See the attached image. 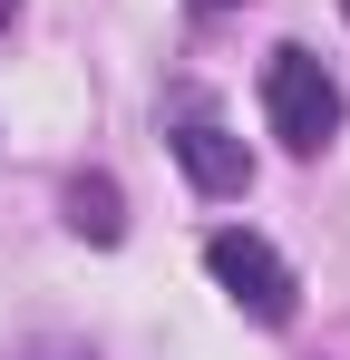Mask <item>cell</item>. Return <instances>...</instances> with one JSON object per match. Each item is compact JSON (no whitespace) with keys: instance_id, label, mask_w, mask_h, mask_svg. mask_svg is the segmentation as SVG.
<instances>
[{"instance_id":"obj_1","label":"cell","mask_w":350,"mask_h":360,"mask_svg":"<svg viewBox=\"0 0 350 360\" xmlns=\"http://www.w3.org/2000/svg\"><path fill=\"white\" fill-rule=\"evenodd\" d=\"M263 117H273V136H283L292 156H321V146L341 136V78L311 59V49H273V68H263Z\"/></svg>"},{"instance_id":"obj_2","label":"cell","mask_w":350,"mask_h":360,"mask_svg":"<svg viewBox=\"0 0 350 360\" xmlns=\"http://www.w3.org/2000/svg\"><path fill=\"white\" fill-rule=\"evenodd\" d=\"M205 273H214V283H224V292L243 302L253 321H273V331H283L292 311H302V283H292V263H283V253H273L263 234H243V224L205 234Z\"/></svg>"},{"instance_id":"obj_3","label":"cell","mask_w":350,"mask_h":360,"mask_svg":"<svg viewBox=\"0 0 350 360\" xmlns=\"http://www.w3.org/2000/svg\"><path fill=\"white\" fill-rule=\"evenodd\" d=\"M175 156H185V176H195V195H243L253 185V156H243V136H224V127H175Z\"/></svg>"},{"instance_id":"obj_4","label":"cell","mask_w":350,"mask_h":360,"mask_svg":"<svg viewBox=\"0 0 350 360\" xmlns=\"http://www.w3.org/2000/svg\"><path fill=\"white\" fill-rule=\"evenodd\" d=\"M68 224H78L88 243H117V234H127V214H117V185H108V176H78V185H68Z\"/></svg>"},{"instance_id":"obj_5","label":"cell","mask_w":350,"mask_h":360,"mask_svg":"<svg viewBox=\"0 0 350 360\" xmlns=\"http://www.w3.org/2000/svg\"><path fill=\"white\" fill-rule=\"evenodd\" d=\"M10 10H20V0H0V30H10Z\"/></svg>"},{"instance_id":"obj_6","label":"cell","mask_w":350,"mask_h":360,"mask_svg":"<svg viewBox=\"0 0 350 360\" xmlns=\"http://www.w3.org/2000/svg\"><path fill=\"white\" fill-rule=\"evenodd\" d=\"M205 10H233V0H205Z\"/></svg>"},{"instance_id":"obj_7","label":"cell","mask_w":350,"mask_h":360,"mask_svg":"<svg viewBox=\"0 0 350 360\" xmlns=\"http://www.w3.org/2000/svg\"><path fill=\"white\" fill-rule=\"evenodd\" d=\"M341 10H350V0H341Z\"/></svg>"}]
</instances>
